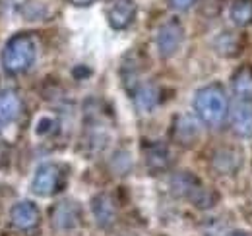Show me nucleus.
Returning <instances> with one entry per match:
<instances>
[{"label": "nucleus", "mask_w": 252, "mask_h": 236, "mask_svg": "<svg viewBox=\"0 0 252 236\" xmlns=\"http://www.w3.org/2000/svg\"><path fill=\"white\" fill-rule=\"evenodd\" d=\"M194 111L206 126L220 128L227 117V99L223 89L220 86L202 88L194 97Z\"/></svg>", "instance_id": "obj_1"}, {"label": "nucleus", "mask_w": 252, "mask_h": 236, "mask_svg": "<svg viewBox=\"0 0 252 236\" xmlns=\"http://www.w3.org/2000/svg\"><path fill=\"white\" fill-rule=\"evenodd\" d=\"M35 57H37L35 39L32 35L20 33V35H14L6 43L4 51H2V64H4L6 72L22 74V72L32 68V64L35 62Z\"/></svg>", "instance_id": "obj_2"}, {"label": "nucleus", "mask_w": 252, "mask_h": 236, "mask_svg": "<svg viewBox=\"0 0 252 236\" xmlns=\"http://www.w3.org/2000/svg\"><path fill=\"white\" fill-rule=\"evenodd\" d=\"M171 188H173V192L177 196L187 198L194 206L202 207V209L214 206L212 194L202 186V182L198 178L194 177V175H190V173H179L177 177L171 180Z\"/></svg>", "instance_id": "obj_3"}, {"label": "nucleus", "mask_w": 252, "mask_h": 236, "mask_svg": "<svg viewBox=\"0 0 252 236\" xmlns=\"http://www.w3.org/2000/svg\"><path fill=\"white\" fill-rule=\"evenodd\" d=\"M183 43V26L179 20L165 22L158 31V51L163 59L173 57Z\"/></svg>", "instance_id": "obj_4"}, {"label": "nucleus", "mask_w": 252, "mask_h": 236, "mask_svg": "<svg viewBox=\"0 0 252 236\" xmlns=\"http://www.w3.org/2000/svg\"><path fill=\"white\" fill-rule=\"evenodd\" d=\"M61 186V169L53 163H47V165H41L33 177V192L37 196H53Z\"/></svg>", "instance_id": "obj_5"}, {"label": "nucleus", "mask_w": 252, "mask_h": 236, "mask_svg": "<svg viewBox=\"0 0 252 236\" xmlns=\"http://www.w3.org/2000/svg\"><path fill=\"white\" fill-rule=\"evenodd\" d=\"M51 221L57 229L61 231H72L80 225L82 221V211H80V206L76 202H68L64 200L61 204L53 207L51 211Z\"/></svg>", "instance_id": "obj_6"}, {"label": "nucleus", "mask_w": 252, "mask_h": 236, "mask_svg": "<svg viewBox=\"0 0 252 236\" xmlns=\"http://www.w3.org/2000/svg\"><path fill=\"white\" fill-rule=\"evenodd\" d=\"M136 16L134 0H113L107 8V20L113 30H126Z\"/></svg>", "instance_id": "obj_7"}, {"label": "nucleus", "mask_w": 252, "mask_h": 236, "mask_svg": "<svg viewBox=\"0 0 252 236\" xmlns=\"http://www.w3.org/2000/svg\"><path fill=\"white\" fill-rule=\"evenodd\" d=\"M231 126L241 138H251L252 136V103L251 101H241L231 107Z\"/></svg>", "instance_id": "obj_8"}, {"label": "nucleus", "mask_w": 252, "mask_h": 236, "mask_svg": "<svg viewBox=\"0 0 252 236\" xmlns=\"http://www.w3.org/2000/svg\"><path fill=\"white\" fill-rule=\"evenodd\" d=\"M12 225L20 231H30L39 225V209L33 202H18L10 211Z\"/></svg>", "instance_id": "obj_9"}, {"label": "nucleus", "mask_w": 252, "mask_h": 236, "mask_svg": "<svg viewBox=\"0 0 252 236\" xmlns=\"http://www.w3.org/2000/svg\"><path fill=\"white\" fill-rule=\"evenodd\" d=\"M200 136V126L196 122V118H192L190 115H181V117L175 118V124H173V138L177 144L189 148L192 146Z\"/></svg>", "instance_id": "obj_10"}, {"label": "nucleus", "mask_w": 252, "mask_h": 236, "mask_svg": "<svg viewBox=\"0 0 252 236\" xmlns=\"http://www.w3.org/2000/svg\"><path fill=\"white\" fill-rule=\"evenodd\" d=\"M92 213H94L95 221L99 227H109L115 223V217H117V209L113 200L107 196V194H97L94 200H92Z\"/></svg>", "instance_id": "obj_11"}, {"label": "nucleus", "mask_w": 252, "mask_h": 236, "mask_svg": "<svg viewBox=\"0 0 252 236\" xmlns=\"http://www.w3.org/2000/svg\"><path fill=\"white\" fill-rule=\"evenodd\" d=\"M22 113V101L14 91H6L0 95V128L16 122Z\"/></svg>", "instance_id": "obj_12"}, {"label": "nucleus", "mask_w": 252, "mask_h": 236, "mask_svg": "<svg viewBox=\"0 0 252 236\" xmlns=\"http://www.w3.org/2000/svg\"><path fill=\"white\" fill-rule=\"evenodd\" d=\"M146 165L154 175L167 171L171 167V151H169V148L163 146V144H152L146 151Z\"/></svg>", "instance_id": "obj_13"}, {"label": "nucleus", "mask_w": 252, "mask_h": 236, "mask_svg": "<svg viewBox=\"0 0 252 236\" xmlns=\"http://www.w3.org/2000/svg\"><path fill=\"white\" fill-rule=\"evenodd\" d=\"M233 91L237 99L252 103V68L245 66L237 70V74L233 76Z\"/></svg>", "instance_id": "obj_14"}, {"label": "nucleus", "mask_w": 252, "mask_h": 236, "mask_svg": "<svg viewBox=\"0 0 252 236\" xmlns=\"http://www.w3.org/2000/svg\"><path fill=\"white\" fill-rule=\"evenodd\" d=\"M134 101L142 113H150L159 103V89L154 84H142L134 91Z\"/></svg>", "instance_id": "obj_15"}, {"label": "nucleus", "mask_w": 252, "mask_h": 236, "mask_svg": "<svg viewBox=\"0 0 252 236\" xmlns=\"http://www.w3.org/2000/svg\"><path fill=\"white\" fill-rule=\"evenodd\" d=\"M241 165V155L235 151V149H220L216 155H214V167L220 171L221 175H231L239 169Z\"/></svg>", "instance_id": "obj_16"}, {"label": "nucleus", "mask_w": 252, "mask_h": 236, "mask_svg": "<svg viewBox=\"0 0 252 236\" xmlns=\"http://www.w3.org/2000/svg\"><path fill=\"white\" fill-rule=\"evenodd\" d=\"M231 20L239 28L252 24V0H235L231 6Z\"/></svg>", "instance_id": "obj_17"}, {"label": "nucleus", "mask_w": 252, "mask_h": 236, "mask_svg": "<svg viewBox=\"0 0 252 236\" xmlns=\"http://www.w3.org/2000/svg\"><path fill=\"white\" fill-rule=\"evenodd\" d=\"M223 49H227V51H225L227 57H233V55L237 53V41H235V37H233L231 33L221 35V39L218 41V51L223 53Z\"/></svg>", "instance_id": "obj_18"}, {"label": "nucleus", "mask_w": 252, "mask_h": 236, "mask_svg": "<svg viewBox=\"0 0 252 236\" xmlns=\"http://www.w3.org/2000/svg\"><path fill=\"white\" fill-rule=\"evenodd\" d=\"M196 2H198V0H169L171 8L177 10V12H185V10H189V8H192Z\"/></svg>", "instance_id": "obj_19"}, {"label": "nucleus", "mask_w": 252, "mask_h": 236, "mask_svg": "<svg viewBox=\"0 0 252 236\" xmlns=\"http://www.w3.org/2000/svg\"><path fill=\"white\" fill-rule=\"evenodd\" d=\"M227 236H251L249 233H243V231H233L231 235H227Z\"/></svg>", "instance_id": "obj_20"}, {"label": "nucleus", "mask_w": 252, "mask_h": 236, "mask_svg": "<svg viewBox=\"0 0 252 236\" xmlns=\"http://www.w3.org/2000/svg\"><path fill=\"white\" fill-rule=\"evenodd\" d=\"M72 2H76V4H92L95 0H72Z\"/></svg>", "instance_id": "obj_21"}]
</instances>
